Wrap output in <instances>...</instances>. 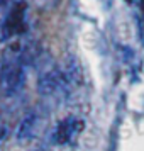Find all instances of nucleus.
Instances as JSON below:
<instances>
[{"label":"nucleus","instance_id":"nucleus-1","mask_svg":"<svg viewBox=\"0 0 144 151\" xmlns=\"http://www.w3.org/2000/svg\"><path fill=\"white\" fill-rule=\"evenodd\" d=\"M22 15H24V4H19L17 7L12 10L10 19L7 22V27L10 31H19L22 27Z\"/></svg>","mask_w":144,"mask_h":151}]
</instances>
